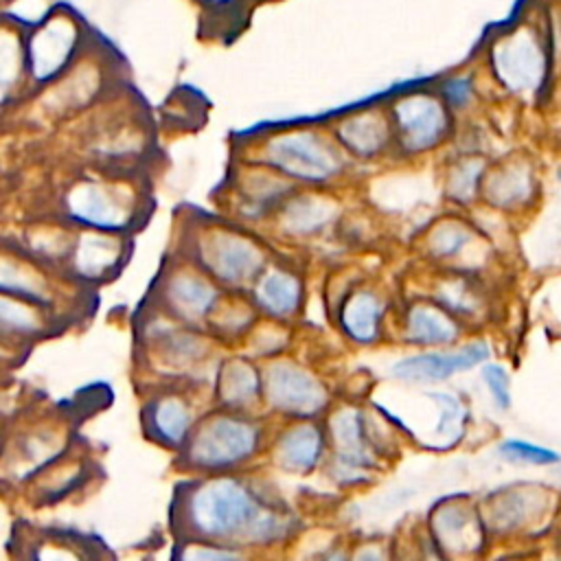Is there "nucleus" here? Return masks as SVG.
Here are the masks:
<instances>
[{
    "label": "nucleus",
    "mask_w": 561,
    "mask_h": 561,
    "mask_svg": "<svg viewBox=\"0 0 561 561\" xmlns=\"http://www.w3.org/2000/svg\"><path fill=\"white\" fill-rule=\"evenodd\" d=\"M175 539H208L245 550L278 546L298 526L294 511L265 484L243 476H191L175 484L169 508Z\"/></svg>",
    "instance_id": "1"
},
{
    "label": "nucleus",
    "mask_w": 561,
    "mask_h": 561,
    "mask_svg": "<svg viewBox=\"0 0 561 561\" xmlns=\"http://www.w3.org/2000/svg\"><path fill=\"white\" fill-rule=\"evenodd\" d=\"M267 445L265 419L256 412L208 408L197 421L175 465L188 476L232 473L254 462Z\"/></svg>",
    "instance_id": "2"
},
{
    "label": "nucleus",
    "mask_w": 561,
    "mask_h": 561,
    "mask_svg": "<svg viewBox=\"0 0 561 561\" xmlns=\"http://www.w3.org/2000/svg\"><path fill=\"white\" fill-rule=\"evenodd\" d=\"M140 322L136 324V344L140 359L149 366L160 381L193 379L197 368L213 355V342H217L206 329L184 324L153 305L140 307Z\"/></svg>",
    "instance_id": "3"
},
{
    "label": "nucleus",
    "mask_w": 561,
    "mask_h": 561,
    "mask_svg": "<svg viewBox=\"0 0 561 561\" xmlns=\"http://www.w3.org/2000/svg\"><path fill=\"white\" fill-rule=\"evenodd\" d=\"M77 412L48 408L26 412L7 430L2 454L4 486L22 489L35 473L64 456L77 443Z\"/></svg>",
    "instance_id": "4"
},
{
    "label": "nucleus",
    "mask_w": 561,
    "mask_h": 561,
    "mask_svg": "<svg viewBox=\"0 0 561 561\" xmlns=\"http://www.w3.org/2000/svg\"><path fill=\"white\" fill-rule=\"evenodd\" d=\"M0 289L2 294H11L24 300H31L66 322L83 320L88 313V307H92L90 300V287H83L55 267L37 261L20 245L11 248L4 245L2 252V265H0Z\"/></svg>",
    "instance_id": "5"
},
{
    "label": "nucleus",
    "mask_w": 561,
    "mask_h": 561,
    "mask_svg": "<svg viewBox=\"0 0 561 561\" xmlns=\"http://www.w3.org/2000/svg\"><path fill=\"white\" fill-rule=\"evenodd\" d=\"M184 256L217 280L226 291H248L270 265L263 243L226 224L199 228L188 239Z\"/></svg>",
    "instance_id": "6"
},
{
    "label": "nucleus",
    "mask_w": 561,
    "mask_h": 561,
    "mask_svg": "<svg viewBox=\"0 0 561 561\" xmlns=\"http://www.w3.org/2000/svg\"><path fill=\"white\" fill-rule=\"evenodd\" d=\"M324 427L329 436V476L344 486L368 482L386 458V436H379L366 410L344 403L329 410Z\"/></svg>",
    "instance_id": "7"
},
{
    "label": "nucleus",
    "mask_w": 561,
    "mask_h": 561,
    "mask_svg": "<svg viewBox=\"0 0 561 561\" xmlns=\"http://www.w3.org/2000/svg\"><path fill=\"white\" fill-rule=\"evenodd\" d=\"M61 213L68 224L103 232L129 234L142 224V197L121 182L81 178L61 195Z\"/></svg>",
    "instance_id": "8"
},
{
    "label": "nucleus",
    "mask_w": 561,
    "mask_h": 561,
    "mask_svg": "<svg viewBox=\"0 0 561 561\" xmlns=\"http://www.w3.org/2000/svg\"><path fill=\"white\" fill-rule=\"evenodd\" d=\"M224 296L226 289L217 280L180 254L162 265L145 300L184 324L206 329Z\"/></svg>",
    "instance_id": "9"
},
{
    "label": "nucleus",
    "mask_w": 561,
    "mask_h": 561,
    "mask_svg": "<svg viewBox=\"0 0 561 561\" xmlns=\"http://www.w3.org/2000/svg\"><path fill=\"white\" fill-rule=\"evenodd\" d=\"M554 506V489L537 480H515L502 484L480 500V511L491 539H511L539 533L550 524Z\"/></svg>",
    "instance_id": "10"
},
{
    "label": "nucleus",
    "mask_w": 561,
    "mask_h": 561,
    "mask_svg": "<svg viewBox=\"0 0 561 561\" xmlns=\"http://www.w3.org/2000/svg\"><path fill=\"white\" fill-rule=\"evenodd\" d=\"M199 383L193 379L158 381L140 403V430L162 449L182 451L206 410L199 405Z\"/></svg>",
    "instance_id": "11"
},
{
    "label": "nucleus",
    "mask_w": 561,
    "mask_h": 561,
    "mask_svg": "<svg viewBox=\"0 0 561 561\" xmlns=\"http://www.w3.org/2000/svg\"><path fill=\"white\" fill-rule=\"evenodd\" d=\"M263 405L289 421H318L331 405L324 381L307 366L272 357L263 366Z\"/></svg>",
    "instance_id": "12"
},
{
    "label": "nucleus",
    "mask_w": 561,
    "mask_h": 561,
    "mask_svg": "<svg viewBox=\"0 0 561 561\" xmlns=\"http://www.w3.org/2000/svg\"><path fill=\"white\" fill-rule=\"evenodd\" d=\"M425 533L449 561H476L491 543L480 502L467 495H447L434 502Z\"/></svg>",
    "instance_id": "13"
},
{
    "label": "nucleus",
    "mask_w": 561,
    "mask_h": 561,
    "mask_svg": "<svg viewBox=\"0 0 561 561\" xmlns=\"http://www.w3.org/2000/svg\"><path fill=\"white\" fill-rule=\"evenodd\" d=\"M7 548L13 552V561H116L112 548L94 533L37 526L26 519L15 524Z\"/></svg>",
    "instance_id": "14"
},
{
    "label": "nucleus",
    "mask_w": 561,
    "mask_h": 561,
    "mask_svg": "<svg viewBox=\"0 0 561 561\" xmlns=\"http://www.w3.org/2000/svg\"><path fill=\"white\" fill-rule=\"evenodd\" d=\"M263 162L276 173L305 184H324L344 167L340 149L307 129L287 131L267 140Z\"/></svg>",
    "instance_id": "15"
},
{
    "label": "nucleus",
    "mask_w": 561,
    "mask_h": 561,
    "mask_svg": "<svg viewBox=\"0 0 561 561\" xmlns=\"http://www.w3.org/2000/svg\"><path fill=\"white\" fill-rule=\"evenodd\" d=\"M129 254V234L75 226V234L59 272L83 287L96 289L123 272Z\"/></svg>",
    "instance_id": "16"
},
{
    "label": "nucleus",
    "mask_w": 561,
    "mask_h": 561,
    "mask_svg": "<svg viewBox=\"0 0 561 561\" xmlns=\"http://www.w3.org/2000/svg\"><path fill=\"white\" fill-rule=\"evenodd\" d=\"M99 478L101 469L96 458L92 456L88 443L77 438V443L64 456L35 473L22 489L31 506L44 508L75 497Z\"/></svg>",
    "instance_id": "17"
},
{
    "label": "nucleus",
    "mask_w": 561,
    "mask_h": 561,
    "mask_svg": "<svg viewBox=\"0 0 561 561\" xmlns=\"http://www.w3.org/2000/svg\"><path fill=\"white\" fill-rule=\"evenodd\" d=\"M491 344L482 337L462 342L458 346L445 348H425L421 353L401 357L392 364L390 373L394 379L403 383H421L432 386L447 381L458 373H467L480 368L491 359Z\"/></svg>",
    "instance_id": "18"
},
{
    "label": "nucleus",
    "mask_w": 561,
    "mask_h": 561,
    "mask_svg": "<svg viewBox=\"0 0 561 561\" xmlns=\"http://www.w3.org/2000/svg\"><path fill=\"white\" fill-rule=\"evenodd\" d=\"M491 64L500 83L515 94H535L548 72L546 50L530 28L502 37L491 50Z\"/></svg>",
    "instance_id": "19"
},
{
    "label": "nucleus",
    "mask_w": 561,
    "mask_h": 561,
    "mask_svg": "<svg viewBox=\"0 0 561 561\" xmlns=\"http://www.w3.org/2000/svg\"><path fill=\"white\" fill-rule=\"evenodd\" d=\"M394 127L399 145L410 153H419L443 140L449 118L438 99L425 92H412L394 103Z\"/></svg>",
    "instance_id": "20"
},
{
    "label": "nucleus",
    "mask_w": 561,
    "mask_h": 561,
    "mask_svg": "<svg viewBox=\"0 0 561 561\" xmlns=\"http://www.w3.org/2000/svg\"><path fill=\"white\" fill-rule=\"evenodd\" d=\"M270 458L285 473H311L329 458L327 427L318 421H291L270 443Z\"/></svg>",
    "instance_id": "21"
},
{
    "label": "nucleus",
    "mask_w": 561,
    "mask_h": 561,
    "mask_svg": "<svg viewBox=\"0 0 561 561\" xmlns=\"http://www.w3.org/2000/svg\"><path fill=\"white\" fill-rule=\"evenodd\" d=\"M467 333V324L434 298H421L405 307L401 318L403 342L421 348L456 346Z\"/></svg>",
    "instance_id": "22"
},
{
    "label": "nucleus",
    "mask_w": 561,
    "mask_h": 561,
    "mask_svg": "<svg viewBox=\"0 0 561 561\" xmlns=\"http://www.w3.org/2000/svg\"><path fill=\"white\" fill-rule=\"evenodd\" d=\"M210 388L215 405L256 412L263 403V368L252 357H224L215 368Z\"/></svg>",
    "instance_id": "23"
},
{
    "label": "nucleus",
    "mask_w": 561,
    "mask_h": 561,
    "mask_svg": "<svg viewBox=\"0 0 561 561\" xmlns=\"http://www.w3.org/2000/svg\"><path fill=\"white\" fill-rule=\"evenodd\" d=\"M248 296L267 320L289 322L302 307L305 283L294 270L270 263L252 283Z\"/></svg>",
    "instance_id": "24"
},
{
    "label": "nucleus",
    "mask_w": 561,
    "mask_h": 561,
    "mask_svg": "<svg viewBox=\"0 0 561 561\" xmlns=\"http://www.w3.org/2000/svg\"><path fill=\"white\" fill-rule=\"evenodd\" d=\"M386 298L373 287L359 285L344 294L335 307V322L340 331L355 344L370 346L383 335L386 324Z\"/></svg>",
    "instance_id": "25"
},
{
    "label": "nucleus",
    "mask_w": 561,
    "mask_h": 561,
    "mask_svg": "<svg viewBox=\"0 0 561 561\" xmlns=\"http://www.w3.org/2000/svg\"><path fill=\"white\" fill-rule=\"evenodd\" d=\"M68 324L70 322H66L57 313L31 300L11 294H2L0 298V329L4 344H33L61 333Z\"/></svg>",
    "instance_id": "26"
},
{
    "label": "nucleus",
    "mask_w": 561,
    "mask_h": 561,
    "mask_svg": "<svg viewBox=\"0 0 561 561\" xmlns=\"http://www.w3.org/2000/svg\"><path fill=\"white\" fill-rule=\"evenodd\" d=\"M432 298L467 327L484 322L491 313V296L478 274L471 272L445 270L434 285Z\"/></svg>",
    "instance_id": "27"
},
{
    "label": "nucleus",
    "mask_w": 561,
    "mask_h": 561,
    "mask_svg": "<svg viewBox=\"0 0 561 561\" xmlns=\"http://www.w3.org/2000/svg\"><path fill=\"white\" fill-rule=\"evenodd\" d=\"M77 42V31L68 18H48L31 37L28 68L37 81H48L68 64Z\"/></svg>",
    "instance_id": "28"
},
{
    "label": "nucleus",
    "mask_w": 561,
    "mask_h": 561,
    "mask_svg": "<svg viewBox=\"0 0 561 561\" xmlns=\"http://www.w3.org/2000/svg\"><path fill=\"white\" fill-rule=\"evenodd\" d=\"M478 245L476 230L460 221V219H443L438 221L425 237V250L427 256H432L438 263H449V270H460V261H469L471 272L476 274V267L471 263L469 252Z\"/></svg>",
    "instance_id": "29"
},
{
    "label": "nucleus",
    "mask_w": 561,
    "mask_h": 561,
    "mask_svg": "<svg viewBox=\"0 0 561 561\" xmlns=\"http://www.w3.org/2000/svg\"><path fill=\"white\" fill-rule=\"evenodd\" d=\"M484 199L500 210H517L535 195V180L526 164H506L482 182Z\"/></svg>",
    "instance_id": "30"
},
{
    "label": "nucleus",
    "mask_w": 561,
    "mask_h": 561,
    "mask_svg": "<svg viewBox=\"0 0 561 561\" xmlns=\"http://www.w3.org/2000/svg\"><path fill=\"white\" fill-rule=\"evenodd\" d=\"M245 294L248 291H226L219 307L206 322V331L217 342H237L241 337H248L250 331L256 327L259 309Z\"/></svg>",
    "instance_id": "31"
},
{
    "label": "nucleus",
    "mask_w": 561,
    "mask_h": 561,
    "mask_svg": "<svg viewBox=\"0 0 561 561\" xmlns=\"http://www.w3.org/2000/svg\"><path fill=\"white\" fill-rule=\"evenodd\" d=\"M436 403V421L427 438V447L432 449H451L467 434L469 408L460 394L447 390H430Z\"/></svg>",
    "instance_id": "32"
},
{
    "label": "nucleus",
    "mask_w": 561,
    "mask_h": 561,
    "mask_svg": "<svg viewBox=\"0 0 561 561\" xmlns=\"http://www.w3.org/2000/svg\"><path fill=\"white\" fill-rule=\"evenodd\" d=\"M335 217V204L316 195L291 197L280 206L278 221L287 234L307 237L320 232Z\"/></svg>",
    "instance_id": "33"
},
{
    "label": "nucleus",
    "mask_w": 561,
    "mask_h": 561,
    "mask_svg": "<svg viewBox=\"0 0 561 561\" xmlns=\"http://www.w3.org/2000/svg\"><path fill=\"white\" fill-rule=\"evenodd\" d=\"M340 142L359 158L379 153L388 142V125L377 112H357L337 125Z\"/></svg>",
    "instance_id": "34"
},
{
    "label": "nucleus",
    "mask_w": 561,
    "mask_h": 561,
    "mask_svg": "<svg viewBox=\"0 0 561 561\" xmlns=\"http://www.w3.org/2000/svg\"><path fill=\"white\" fill-rule=\"evenodd\" d=\"M171 561H250V550L221 541L186 537L175 539Z\"/></svg>",
    "instance_id": "35"
},
{
    "label": "nucleus",
    "mask_w": 561,
    "mask_h": 561,
    "mask_svg": "<svg viewBox=\"0 0 561 561\" xmlns=\"http://www.w3.org/2000/svg\"><path fill=\"white\" fill-rule=\"evenodd\" d=\"M495 454L511 465L526 467H552L561 462V454L554 447L533 443L528 438H504L497 443Z\"/></svg>",
    "instance_id": "36"
},
{
    "label": "nucleus",
    "mask_w": 561,
    "mask_h": 561,
    "mask_svg": "<svg viewBox=\"0 0 561 561\" xmlns=\"http://www.w3.org/2000/svg\"><path fill=\"white\" fill-rule=\"evenodd\" d=\"M484 162L478 158H467L458 162L449 178H447V195L458 202V204H469L476 199L478 191L482 188L484 182Z\"/></svg>",
    "instance_id": "37"
},
{
    "label": "nucleus",
    "mask_w": 561,
    "mask_h": 561,
    "mask_svg": "<svg viewBox=\"0 0 561 561\" xmlns=\"http://www.w3.org/2000/svg\"><path fill=\"white\" fill-rule=\"evenodd\" d=\"M480 381L484 383L491 403L500 410L506 412L513 405V390H511V375L504 364L500 362H486L480 366Z\"/></svg>",
    "instance_id": "38"
},
{
    "label": "nucleus",
    "mask_w": 561,
    "mask_h": 561,
    "mask_svg": "<svg viewBox=\"0 0 561 561\" xmlns=\"http://www.w3.org/2000/svg\"><path fill=\"white\" fill-rule=\"evenodd\" d=\"M471 96V83L469 79L465 77H458V79H451L447 85H445V99L454 105V107H462Z\"/></svg>",
    "instance_id": "39"
},
{
    "label": "nucleus",
    "mask_w": 561,
    "mask_h": 561,
    "mask_svg": "<svg viewBox=\"0 0 561 561\" xmlns=\"http://www.w3.org/2000/svg\"><path fill=\"white\" fill-rule=\"evenodd\" d=\"M412 561H449V559L438 550V546L430 539V535L423 533V537H419L414 543Z\"/></svg>",
    "instance_id": "40"
},
{
    "label": "nucleus",
    "mask_w": 561,
    "mask_h": 561,
    "mask_svg": "<svg viewBox=\"0 0 561 561\" xmlns=\"http://www.w3.org/2000/svg\"><path fill=\"white\" fill-rule=\"evenodd\" d=\"M351 561H390L388 550H383L381 543H362L351 552Z\"/></svg>",
    "instance_id": "41"
},
{
    "label": "nucleus",
    "mask_w": 561,
    "mask_h": 561,
    "mask_svg": "<svg viewBox=\"0 0 561 561\" xmlns=\"http://www.w3.org/2000/svg\"><path fill=\"white\" fill-rule=\"evenodd\" d=\"M320 561H351V552H346L342 546H335Z\"/></svg>",
    "instance_id": "42"
}]
</instances>
